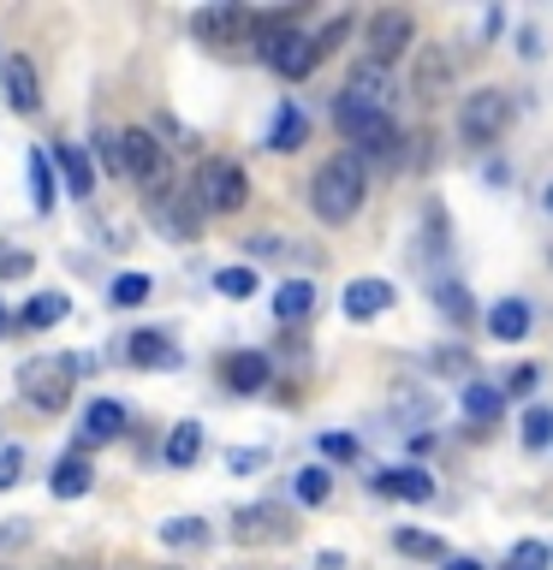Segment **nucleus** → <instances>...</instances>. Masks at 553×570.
<instances>
[{
  "mask_svg": "<svg viewBox=\"0 0 553 570\" xmlns=\"http://www.w3.org/2000/svg\"><path fill=\"white\" fill-rule=\"evenodd\" d=\"M363 196H369V173H363V155L357 149L328 155L310 178V208H316V220H328V226H346L351 214L363 208Z\"/></svg>",
  "mask_w": 553,
  "mask_h": 570,
  "instance_id": "obj_1",
  "label": "nucleus"
},
{
  "mask_svg": "<svg viewBox=\"0 0 553 570\" xmlns=\"http://www.w3.org/2000/svg\"><path fill=\"white\" fill-rule=\"evenodd\" d=\"M78 356H30L25 368H18V392H25V404H36L42 416H60L71 404V392H78Z\"/></svg>",
  "mask_w": 553,
  "mask_h": 570,
  "instance_id": "obj_2",
  "label": "nucleus"
},
{
  "mask_svg": "<svg viewBox=\"0 0 553 570\" xmlns=\"http://www.w3.org/2000/svg\"><path fill=\"white\" fill-rule=\"evenodd\" d=\"M512 125V96L506 89H476V96L458 101V137L476 142V149H488V142L506 137Z\"/></svg>",
  "mask_w": 553,
  "mask_h": 570,
  "instance_id": "obj_3",
  "label": "nucleus"
},
{
  "mask_svg": "<svg viewBox=\"0 0 553 570\" xmlns=\"http://www.w3.org/2000/svg\"><path fill=\"white\" fill-rule=\"evenodd\" d=\"M244 196H250L244 167H232V160H203L196 167V208L203 214H239Z\"/></svg>",
  "mask_w": 553,
  "mask_h": 570,
  "instance_id": "obj_4",
  "label": "nucleus"
},
{
  "mask_svg": "<svg viewBox=\"0 0 553 570\" xmlns=\"http://www.w3.org/2000/svg\"><path fill=\"white\" fill-rule=\"evenodd\" d=\"M256 18L262 12H250V7H203L191 18V30L208 48H244V42H256Z\"/></svg>",
  "mask_w": 553,
  "mask_h": 570,
  "instance_id": "obj_5",
  "label": "nucleus"
},
{
  "mask_svg": "<svg viewBox=\"0 0 553 570\" xmlns=\"http://www.w3.org/2000/svg\"><path fill=\"white\" fill-rule=\"evenodd\" d=\"M262 60L274 66L285 83H303V78L321 66V42H316L310 30H285V36H274V42L262 48Z\"/></svg>",
  "mask_w": 553,
  "mask_h": 570,
  "instance_id": "obj_6",
  "label": "nucleus"
},
{
  "mask_svg": "<svg viewBox=\"0 0 553 570\" xmlns=\"http://www.w3.org/2000/svg\"><path fill=\"white\" fill-rule=\"evenodd\" d=\"M417 36V18H410L405 7H387V12H375L369 18V30H363V60H375V66H392L399 60V48Z\"/></svg>",
  "mask_w": 553,
  "mask_h": 570,
  "instance_id": "obj_7",
  "label": "nucleus"
},
{
  "mask_svg": "<svg viewBox=\"0 0 553 570\" xmlns=\"http://www.w3.org/2000/svg\"><path fill=\"white\" fill-rule=\"evenodd\" d=\"M446 89H453V53H446L440 42H423L417 60H410V96L435 107Z\"/></svg>",
  "mask_w": 553,
  "mask_h": 570,
  "instance_id": "obj_8",
  "label": "nucleus"
},
{
  "mask_svg": "<svg viewBox=\"0 0 553 570\" xmlns=\"http://www.w3.org/2000/svg\"><path fill=\"white\" fill-rule=\"evenodd\" d=\"M125 167H132V178H137V185H149L155 196L167 190V155H161V142L143 131V125L125 131Z\"/></svg>",
  "mask_w": 553,
  "mask_h": 570,
  "instance_id": "obj_9",
  "label": "nucleus"
},
{
  "mask_svg": "<svg viewBox=\"0 0 553 570\" xmlns=\"http://www.w3.org/2000/svg\"><path fill=\"white\" fill-rule=\"evenodd\" d=\"M339 96H346V101H357V107H375V114H387V96H392V66L357 60Z\"/></svg>",
  "mask_w": 553,
  "mask_h": 570,
  "instance_id": "obj_10",
  "label": "nucleus"
},
{
  "mask_svg": "<svg viewBox=\"0 0 553 570\" xmlns=\"http://www.w3.org/2000/svg\"><path fill=\"white\" fill-rule=\"evenodd\" d=\"M351 149L363 155V160H375V167H399L405 160V142H399V125H392L387 114L381 119H369L363 131L351 137Z\"/></svg>",
  "mask_w": 553,
  "mask_h": 570,
  "instance_id": "obj_11",
  "label": "nucleus"
},
{
  "mask_svg": "<svg viewBox=\"0 0 553 570\" xmlns=\"http://www.w3.org/2000/svg\"><path fill=\"white\" fill-rule=\"evenodd\" d=\"M0 96H7L12 114H42V83H36V66L25 60V53H12L7 60V83H0Z\"/></svg>",
  "mask_w": 553,
  "mask_h": 570,
  "instance_id": "obj_12",
  "label": "nucleus"
},
{
  "mask_svg": "<svg viewBox=\"0 0 553 570\" xmlns=\"http://www.w3.org/2000/svg\"><path fill=\"white\" fill-rule=\"evenodd\" d=\"M375 493L410 499V505H428V499H435V475L417 470V463H399V470H381V475H375Z\"/></svg>",
  "mask_w": 553,
  "mask_h": 570,
  "instance_id": "obj_13",
  "label": "nucleus"
},
{
  "mask_svg": "<svg viewBox=\"0 0 553 570\" xmlns=\"http://www.w3.org/2000/svg\"><path fill=\"white\" fill-rule=\"evenodd\" d=\"M268 374H274V368H268L262 351H226V356H221V381H226L232 392H262Z\"/></svg>",
  "mask_w": 553,
  "mask_h": 570,
  "instance_id": "obj_14",
  "label": "nucleus"
},
{
  "mask_svg": "<svg viewBox=\"0 0 553 570\" xmlns=\"http://www.w3.org/2000/svg\"><path fill=\"white\" fill-rule=\"evenodd\" d=\"M239 541L250 547V541H292V523H285V511L280 505H250V511H239Z\"/></svg>",
  "mask_w": 553,
  "mask_h": 570,
  "instance_id": "obj_15",
  "label": "nucleus"
},
{
  "mask_svg": "<svg viewBox=\"0 0 553 570\" xmlns=\"http://www.w3.org/2000/svg\"><path fill=\"white\" fill-rule=\"evenodd\" d=\"M149 220H155V226H167L178 244H191V238H196V208H185V196H178V190L149 196Z\"/></svg>",
  "mask_w": 553,
  "mask_h": 570,
  "instance_id": "obj_16",
  "label": "nucleus"
},
{
  "mask_svg": "<svg viewBox=\"0 0 553 570\" xmlns=\"http://www.w3.org/2000/svg\"><path fill=\"white\" fill-rule=\"evenodd\" d=\"M119 434H125V404L96 399V404L84 410V428H78L84 445H101V440H119Z\"/></svg>",
  "mask_w": 553,
  "mask_h": 570,
  "instance_id": "obj_17",
  "label": "nucleus"
},
{
  "mask_svg": "<svg viewBox=\"0 0 553 570\" xmlns=\"http://www.w3.org/2000/svg\"><path fill=\"white\" fill-rule=\"evenodd\" d=\"M303 137H310V114H303L298 101H280L274 131H268V149H274V155H292V149H303Z\"/></svg>",
  "mask_w": 553,
  "mask_h": 570,
  "instance_id": "obj_18",
  "label": "nucleus"
},
{
  "mask_svg": "<svg viewBox=\"0 0 553 570\" xmlns=\"http://www.w3.org/2000/svg\"><path fill=\"white\" fill-rule=\"evenodd\" d=\"M89 481H96V470H89V458H84V452H71V458L54 463L48 493H54V499H84V493H89Z\"/></svg>",
  "mask_w": 553,
  "mask_h": 570,
  "instance_id": "obj_19",
  "label": "nucleus"
},
{
  "mask_svg": "<svg viewBox=\"0 0 553 570\" xmlns=\"http://www.w3.org/2000/svg\"><path fill=\"white\" fill-rule=\"evenodd\" d=\"M392 303V285L387 279H351L346 285V315L351 321H375Z\"/></svg>",
  "mask_w": 553,
  "mask_h": 570,
  "instance_id": "obj_20",
  "label": "nucleus"
},
{
  "mask_svg": "<svg viewBox=\"0 0 553 570\" xmlns=\"http://www.w3.org/2000/svg\"><path fill=\"white\" fill-rule=\"evenodd\" d=\"M54 167H60V178H66V196H89L96 173H89L84 142H54Z\"/></svg>",
  "mask_w": 553,
  "mask_h": 570,
  "instance_id": "obj_21",
  "label": "nucleus"
},
{
  "mask_svg": "<svg viewBox=\"0 0 553 570\" xmlns=\"http://www.w3.org/2000/svg\"><path fill=\"white\" fill-rule=\"evenodd\" d=\"M499 410H506V386H494V381H470V386H464V416H470L476 428H494Z\"/></svg>",
  "mask_w": 553,
  "mask_h": 570,
  "instance_id": "obj_22",
  "label": "nucleus"
},
{
  "mask_svg": "<svg viewBox=\"0 0 553 570\" xmlns=\"http://www.w3.org/2000/svg\"><path fill=\"white\" fill-rule=\"evenodd\" d=\"M125 356H132L137 368H167L178 351H173V338L161 333V327H137V333H132V345H125Z\"/></svg>",
  "mask_w": 553,
  "mask_h": 570,
  "instance_id": "obj_23",
  "label": "nucleus"
},
{
  "mask_svg": "<svg viewBox=\"0 0 553 570\" xmlns=\"http://www.w3.org/2000/svg\"><path fill=\"white\" fill-rule=\"evenodd\" d=\"M488 333L506 338V345H517V338L530 333V303L524 297H499L494 309H488Z\"/></svg>",
  "mask_w": 553,
  "mask_h": 570,
  "instance_id": "obj_24",
  "label": "nucleus"
},
{
  "mask_svg": "<svg viewBox=\"0 0 553 570\" xmlns=\"http://www.w3.org/2000/svg\"><path fill=\"white\" fill-rule=\"evenodd\" d=\"M310 309H316V285H310V279H285L280 292H274V315L285 321V327L310 321Z\"/></svg>",
  "mask_w": 553,
  "mask_h": 570,
  "instance_id": "obj_25",
  "label": "nucleus"
},
{
  "mask_svg": "<svg viewBox=\"0 0 553 570\" xmlns=\"http://www.w3.org/2000/svg\"><path fill=\"white\" fill-rule=\"evenodd\" d=\"M66 309H71V297H66V292H42V297H30V303H25L18 327H25V333H42V327H54V321H66Z\"/></svg>",
  "mask_w": 553,
  "mask_h": 570,
  "instance_id": "obj_26",
  "label": "nucleus"
},
{
  "mask_svg": "<svg viewBox=\"0 0 553 570\" xmlns=\"http://www.w3.org/2000/svg\"><path fill=\"white\" fill-rule=\"evenodd\" d=\"M54 155H42V149H30L25 155V167H30V203H36V214H54V196H60V185H54V167H48Z\"/></svg>",
  "mask_w": 553,
  "mask_h": 570,
  "instance_id": "obj_27",
  "label": "nucleus"
},
{
  "mask_svg": "<svg viewBox=\"0 0 553 570\" xmlns=\"http://www.w3.org/2000/svg\"><path fill=\"white\" fill-rule=\"evenodd\" d=\"M196 452H203V428H196V422H178L173 434H167V452H161V458H167V470H191Z\"/></svg>",
  "mask_w": 553,
  "mask_h": 570,
  "instance_id": "obj_28",
  "label": "nucleus"
},
{
  "mask_svg": "<svg viewBox=\"0 0 553 570\" xmlns=\"http://www.w3.org/2000/svg\"><path fill=\"white\" fill-rule=\"evenodd\" d=\"M435 309L453 321V327H464V321H470V292H464L458 279H435Z\"/></svg>",
  "mask_w": 553,
  "mask_h": 570,
  "instance_id": "obj_29",
  "label": "nucleus"
},
{
  "mask_svg": "<svg viewBox=\"0 0 553 570\" xmlns=\"http://www.w3.org/2000/svg\"><path fill=\"white\" fill-rule=\"evenodd\" d=\"M392 547H399L405 559H440L446 564V547L435 541V534H423V529H392Z\"/></svg>",
  "mask_w": 553,
  "mask_h": 570,
  "instance_id": "obj_30",
  "label": "nucleus"
},
{
  "mask_svg": "<svg viewBox=\"0 0 553 570\" xmlns=\"http://www.w3.org/2000/svg\"><path fill=\"white\" fill-rule=\"evenodd\" d=\"M143 297H149V274H114V285H107V303H114V309H137Z\"/></svg>",
  "mask_w": 553,
  "mask_h": 570,
  "instance_id": "obj_31",
  "label": "nucleus"
},
{
  "mask_svg": "<svg viewBox=\"0 0 553 570\" xmlns=\"http://www.w3.org/2000/svg\"><path fill=\"white\" fill-rule=\"evenodd\" d=\"M161 541H167V547H203L208 523H203V517H173V523H161Z\"/></svg>",
  "mask_w": 553,
  "mask_h": 570,
  "instance_id": "obj_32",
  "label": "nucleus"
},
{
  "mask_svg": "<svg viewBox=\"0 0 553 570\" xmlns=\"http://www.w3.org/2000/svg\"><path fill=\"white\" fill-rule=\"evenodd\" d=\"M547 564H553V547L547 541H517L499 570H547Z\"/></svg>",
  "mask_w": 553,
  "mask_h": 570,
  "instance_id": "obj_33",
  "label": "nucleus"
},
{
  "mask_svg": "<svg viewBox=\"0 0 553 570\" xmlns=\"http://www.w3.org/2000/svg\"><path fill=\"white\" fill-rule=\"evenodd\" d=\"M96 160H101V173H132V167H125V131H107V125H101V131H96Z\"/></svg>",
  "mask_w": 553,
  "mask_h": 570,
  "instance_id": "obj_34",
  "label": "nucleus"
},
{
  "mask_svg": "<svg viewBox=\"0 0 553 570\" xmlns=\"http://www.w3.org/2000/svg\"><path fill=\"white\" fill-rule=\"evenodd\" d=\"M256 267H221V274H214V292L221 297H256Z\"/></svg>",
  "mask_w": 553,
  "mask_h": 570,
  "instance_id": "obj_35",
  "label": "nucleus"
},
{
  "mask_svg": "<svg viewBox=\"0 0 553 570\" xmlns=\"http://www.w3.org/2000/svg\"><path fill=\"white\" fill-rule=\"evenodd\" d=\"M292 488H298V499H303V505H321V499L333 493V481H328V470H321V463H310V470H298V481H292Z\"/></svg>",
  "mask_w": 553,
  "mask_h": 570,
  "instance_id": "obj_36",
  "label": "nucleus"
},
{
  "mask_svg": "<svg viewBox=\"0 0 553 570\" xmlns=\"http://www.w3.org/2000/svg\"><path fill=\"white\" fill-rule=\"evenodd\" d=\"M524 445H530V452L553 445V410H530V416H524Z\"/></svg>",
  "mask_w": 553,
  "mask_h": 570,
  "instance_id": "obj_37",
  "label": "nucleus"
},
{
  "mask_svg": "<svg viewBox=\"0 0 553 570\" xmlns=\"http://www.w3.org/2000/svg\"><path fill=\"white\" fill-rule=\"evenodd\" d=\"M321 452H328L333 463H357L363 445H357V434H339V428H333V434H321Z\"/></svg>",
  "mask_w": 553,
  "mask_h": 570,
  "instance_id": "obj_38",
  "label": "nucleus"
},
{
  "mask_svg": "<svg viewBox=\"0 0 553 570\" xmlns=\"http://www.w3.org/2000/svg\"><path fill=\"white\" fill-rule=\"evenodd\" d=\"M18 475H25V445H0V493L18 488Z\"/></svg>",
  "mask_w": 553,
  "mask_h": 570,
  "instance_id": "obj_39",
  "label": "nucleus"
},
{
  "mask_svg": "<svg viewBox=\"0 0 553 570\" xmlns=\"http://www.w3.org/2000/svg\"><path fill=\"white\" fill-rule=\"evenodd\" d=\"M30 267H36L30 249H0V279H25Z\"/></svg>",
  "mask_w": 553,
  "mask_h": 570,
  "instance_id": "obj_40",
  "label": "nucleus"
},
{
  "mask_svg": "<svg viewBox=\"0 0 553 570\" xmlns=\"http://www.w3.org/2000/svg\"><path fill=\"white\" fill-rule=\"evenodd\" d=\"M435 368H440V374H446V368H453V374H464V386H470V381H476V374H470V356H464L458 345H453V351H446V345H440V351H435Z\"/></svg>",
  "mask_w": 553,
  "mask_h": 570,
  "instance_id": "obj_41",
  "label": "nucleus"
},
{
  "mask_svg": "<svg viewBox=\"0 0 553 570\" xmlns=\"http://www.w3.org/2000/svg\"><path fill=\"white\" fill-rule=\"evenodd\" d=\"M535 381H542V368H535V363H517V368L506 374V392H517V399H530Z\"/></svg>",
  "mask_w": 553,
  "mask_h": 570,
  "instance_id": "obj_42",
  "label": "nucleus"
},
{
  "mask_svg": "<svg viewBox=\"0 0 553 570\" xmlns=\"http://www.w3.org/2000/svg\"><path fill=\"white\" fill-rule=\"evenodd\" d=\"M346 36H351V18H333L328 30H316V42H321V53H333L339 42H346Z\"/></svg>",
  "mask_w": 553,
  "mask_h": 570,
  "instance_id": "obj_43",
  "label": "nucleus"
},
{
  "mask_svg": "<svg viewBox=\"0 0 553 570\" xmlns=\"http://www.w3.org/2000/svg\"><path fill=\"white\" fill-rule=\"evenodd\" d=\"M30 541V523H0V547H25Z\"/></svg>",
  "mask_w": 553,
  "mask_h": 570,
  "instance_id": "obj_44",
  "label": "nucleus"
},
{
  "mask_svg": "<svg viewBox=\"0 0 553 570\" xmlns=\"http://www.w3.org/2000/svg\"><path fill=\"white\" fill-rule=\"evenodd\" d=\"M517 53H524V60H535V53H542V48H535V30H517Z\"/></svg>",
  "mask_w": 553,
  "mask_h": 570,
  "instance_id": "obj_45",
  "label": "nucleus"
},
{
  "mask_svg": "<svg viewBox=\"0 0 553 570\" xmlns=\"http://www.w3.org/2000/svg\"><path fill=\"white\" fill-rule=\"evenodd\" d=\"M446 570H482L476 559H464V552H453V559H446Z\"/></svg>",
  "mask_w": 553,
  "mask_h": 570,
  "instance_id": "obj_46",
  "label": "nucleus"
},
{
  "mask_svg": "<svg viewBox=\"0 0 553 570\" xmlns=\"http://www.w3.org/2000/svg\"><path fill=\"white\" fill-rule=\"evenodd\" d=\"M542 208H547V214H553V185H547V190H542Z\"/></svg>",
  "mask_w": 553,
  "mask_h": 570,
  "instance_id": "obj_47",
  "label": "nucleus"
},
{
  "mask_svg": "<svg viewBox=\"0 0 553 570\" xmlns=\"http://www.w3.org/2000/svg\"><path fill=\"white\" fill-rule=\"evenodd\" d=\"M7 327H12V321H7V309H0V338H7Z\"/></svg>",
  "mask_w": 553,
  "mask_h": 570,
  "instance_id": "obj_48",
  "label": "nucleus"
},
{
  "mask_svg": "<svg viewBox=\"0 0 553 570\" xmlns=\"http://www.w3.org/2000/svg\"><path fill=\"white\" fill-rule=\"evenodd\" d=\"M0 83H7V60H0Z\"/></svg>",
  "mask_w": 553,
  "mask_h": 570,
  "instance_id": "obj_49",
  "label": "nucleus"
}]
</instances>
